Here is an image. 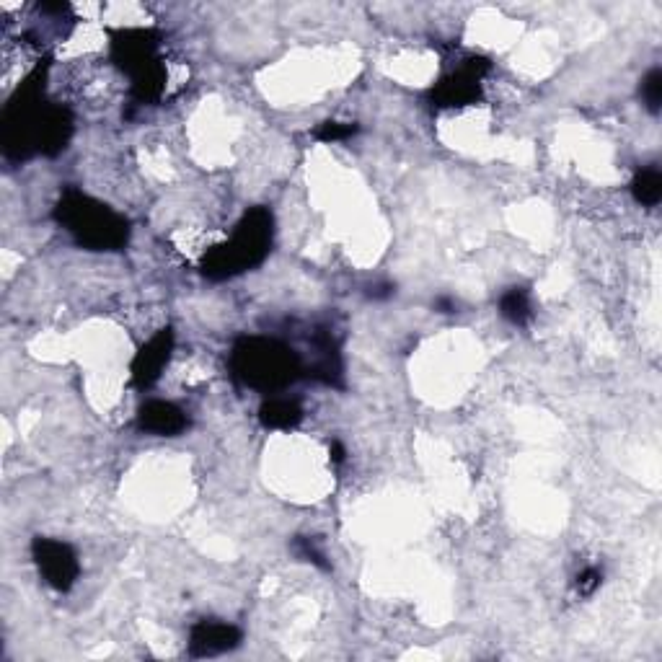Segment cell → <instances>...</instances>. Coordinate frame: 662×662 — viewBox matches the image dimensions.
<instances>
[{"mask_svg": "<svg viewBox=\"0 0 662 662\" xmlns=\"http://www.w3.org/2000/svg\"><path fill=\"white\" fill-rule=\"evenodd\" d=\"M44 78H47V65H37L3 107L0 143L8 161L21 163L37 156L42 148L44 127L52 109V104L44 101Z\"/></svg>", "mask_w": 662, "mask_h": 662, "instance_id": "cell-1", "label": "cell"}, {"mask_svg": "<svg viewBox=\"0 0 662 662\" xmlns=\"http://www.w3.org/2000/svg\"><path fill=\"white\" fill-rule=\"evenodd\" d=\"M357 130L360 127L355 125V122H324V125H319L316 130H313V138H319L321 143H337V140H347L352 138V135H357Z\"/></svg>", "mask_w": 662, "mask_h": 662, "instance_id": "cell-16", "label": "cell"}, {"mask_svg": "<svg viewBox=\"0 0 662 662\" xmlns=\"http://www.w3.org/2000/svg\"><path fill=\"white\" fill-rule=\"evenodd\" d=\"M435 308H438L440 313H453L456 311V303H453L450 298H438L435 300Z\"/></svg>", "mask_w": 662, "mask_h": 662, "instance_id": "cell-20", "label": "cell"}, {"mask_svg": "<svg viewBox=\"0 0 662 662\" xmlns=\"http://www.w3.org/2000/svg\"><path fill=\"white\" fill-rule=\"evenodd\" d=\"M244 634L241 629L225 621L205 619L189 629V655L192 657H218L225 652H233L241 644Z\"/></svg>", "mask_w": 662, "mask_h": 662, "instance_id": "cell-9", "label": "cell"}, {"mask_svg": "<svg viewBox=\"0 0 662 662\" xmlns=\"http://www.w3.org/2000/svg\"><path fill=\"white\" fill-rule=\"evenodd\" d=\"M32 556L37 564L39 575L44 582L55 588L57 593H68L75 585L78 575H81V564H78V554L73 546L65 541H55V538L37 536L32 541Z\"/></svg>", "mask_w": 662, "mask_h": 662, "instance_id": "cell-6", "label": "cell"}, {"mask_svg": "<svg viewBox=\"0 0 662 662\" xmlns=\"http://www.w3.org/2000/svg\"><path fill=\"white\" fill-rule=\"evenodd\" d=\"M70 138H73V114H70L65 107H60V104H52L39 153L47 158L60 156V153L68 148Z\"/></svg>", "mask_w": 662, "mask_h": 662, "instance_id": "cell-11", "label": "cell"}, {"mask_svg": "<svg viewBox=\"0 0 662 662\" xmlns=\"http://www.w3.org/2000/svg\"><path fill=\"white\" fill-rule=\"evenodd\" d=\"M275 238V218L267 207H251L244 218L238 220L233 236L225 244L213 246L202 257V275L207 280H231L259 267L272 251Z\"/></svg>", "mask_w": 662, "mask_h": 662, "instance_id": "cell-4", "label": "cell"}, {"mask_svg": "<svg viewBox=\"0 0 662 662\" xmlns=\"http://www.w3.org/2000/svg\"><path fill=\"white\" fill-rule=\"evenodd\" d=\"M171 352H174V329L166 326V329L156 331L148 342L138 350V355L132 357L130 373L135 388H150L153 383L161 378L163 368L169 365Z\"/></svg>", "mask_w": 662, "mask_h": 662, "instance_id": "cell-8", "label": "cell"}, {"mask_svg": "<svg viewBox=\"0 0 662 662\" xmlns=\"http://www.w3.org/2000/svg\"><path fill=\"white\" fill-rule=\"evenodd\" d=\"M329 450H331V458H334V463H342V461H344V448H342V443H337V440H334V443L329 445Z\"/></svg>", "mask_w": 662, "mask_h": 662, "instance_id": "cell-21", "label": "cell"}, {"mask_svg": "<svg viewBox=\"0 0 662 662\" xmlns=\"http://www.w3.org/2000/svg\"><path fill=\"white\" fill-rule=\"evenodd\" d=\"M303 419V406L288 396H269L259 409V422L269 430H293Z\"/></svg>", "mask_w": 662, "mask_h": 662, "instance_id": "cell-12", "label": "cell"}, {"mask_svg": "<svg viewBox=\"0 0 662 662\" xmlns=\"http://www.w3.org/2000/svg\"><path fill=\"white\" fill-rule=\"evenodd\" d=\"M55 220L88 251H119L130 241V220L81 189H65L55 205Z\"/></svg>", "mask_w": 662, "mask_h": 662, "instance_id": "cell-2", "label": "cell"}, {"mask_svg": "<svg viewBox=\"0 0 662 662\" xmlns=\"http://www.w3.org/2000/svg\"><path fill=\"white\" fill-rule=\"evenodd\" d=\"M293 551L300 556V559H303V562L316 564L319 569H331V564L326 562V554L319 549V546H316V541H313V538L298 536L293 541Z\"/></svg>", "mask_w": 662, "mask_h": 662, "instance_id": "cell-17", "label": "cell"}, {"mask_svg": "<svg viewBox=\"0 0 662 662\" xmlns=\"http://www.w3.org/2000/svg\"><path fill=\"white\" fill-rule=\"evenodd\" d=\"M631 194L634 200L644 207H655L662 200V174L660 169L650 166V169L637 171L634 182H631Z\"/></svg>", "mask_w": 662, "mask_h": 662, "instance_id": "cell-14", "label": "cell"}, {"mask_svg": "<svg viewBox=\"0 0 662 662\" xmlns=\"http://www.w3.org/2000/svg\"><path fill=\"white\" fill-rule=\"evenodd\" d=\"M600 582H603V572H600L598 567L582 569L580 575H577V580H575L577 595H582V598H590V595H593L595 590L600 588Z\"/></svg>", "mask_w": 662, "mask_h": 662, "instance_id": "cell-18", "label": "cell"}, {"mask_svg": "<svg viewBox=\"0 0 662 662\" xmlns=\"http://www.w3.org/2000/svg\"><path fill=\"white\" fill-rule=\"evenodd\" d=\"M189 419L187 414L171 401L153 399L145 401L138 412V427L148 435H158V438H176L187 430Z\"/></svg>", "mask_w": 662, "mask_h": 662, "instance_id": "cell-10", "label": "cell"}, {"mask_svg": "<svg viewBox=\"0 0 662 662\" xmlns=\"http://www.w3.org/2000/svg\"><path fill=\"white\" fill-rule=\"evenodd\" d=\"M391 295H394V285H375V288H370V298L373 300L391 298Z\"/></svg>", "mask_w": 662, "mask_h": 662, "instance_id": "cell-19", "label": "cell"}, {"mask_svg": "<svg viewBox=\"0 0 662 662\" xmlns=\"http://www.w3.org/2000/svg\"><path fill=\"white\" fill-rule=\"evenodd\" d=\"M639 96H642L644 107L650 109L652 114L660 112L662 104V73L660 68H652L650 73L642 78V86H639Z\"/></svg>", "mask_w": 662, "mask_h": 662, "instance_id": "cell-15", "label": "cell"}, {"mask_svg": "<svg viewBox=\"0 0 662 662\" xmlns=\"http://www.w3.org/2000/svg\"><path fill=\"white\" fill-rule=\"evenodd\" d=\"M112 57L130 75L135 104H156L166 86V68L158 55V34L150 29H119L112 34Z\"/></svg>", "mask_w": 662, "mask_h": 662, "instance_id": "cell-5", "label": "cell"}, {"mask_svg": "<svg viewBox=\"0 0 662 662\" xmlns=\"http://www.w3.org/2000/svg\"><path fill=\"white\" fill-rule=\"evenodd\" d=\"M500 313L502 319L510 321L515 326H525L531 321L533 308H531V295L523 288H510L500 298Z\"/></svg>", "mask_w": 662, "mask_h": 662, "instance_id": "cell-13", "label": "cell"}, {"mask_svg": "<svg viewBox=\"0 0 662 662\" xmlns=\"http://www.w3.org/2000/svg\"><path fill=\"white\" fill-rule=\"evenodd\" d=\"M231 373L246 388L277 394L298 381L303 375V363L293 347L280 339L241 337L233 344Z\"/></svg>", "mask_w": 662, "mask_h": 662, "instance_id": "cell-3", "label": "cell"}, {"mask_svg": "<svg viewBox=\"0 0 662 662\" xmlns=\"http://www.w3.org/2000/svg\"><path fill=\"white\" fill-rule=\"evenodd\" d=\"M492 68L487 57H471L430 91L435 107H466L481 96V78Z\"/></svg>", "mask_w": 662, "mask_h": 662, "instance_id": "cell-7", "label": "cell"}]
</instances>
